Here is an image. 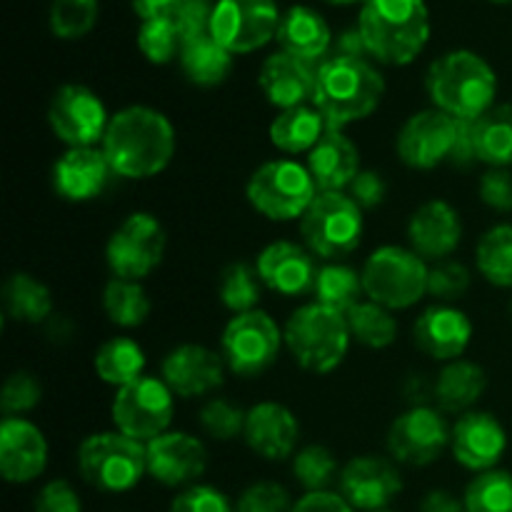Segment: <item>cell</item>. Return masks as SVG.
<instances>
[{"mask_svg":"<svg viewBox=\"0 0 512 512\" xmlns=\"http://www.w3.org/2000/svg\"><path fill=\"white\" fill-rule=\"evenodd\" d=\"M100 150L120 178H153L168 168L175 155L173 123L160 110L130 105L110 118Z\"/></svg>","mask_w":512,"mask_h":512,"instance_id":"6da1fadb","label":"cell"},{"mask_svg":"<svg viewBox=\"0 0 512 512\" xmlns=\"http://www.w3.org/2000/svg\"><path fill=\"white\" fill-rule=\"evenodd\" d=\"M385 93V80L368 58L333 55L318 65L313 105L330 130H343L375 113Z\"/></svg>","mask_w":512,"mask_h":512,"instance_id":"7a4b0ae2","label":"cell"},{"mask_svg":"<svg viewBox=\"0 0 512 512\" xmlns=\"http://www.w3.org/2000/svg\"><path fill=\"white\" fill-rule=\"evenodd\" d=\"M365 53L383 65H408L430 38L425 0H368L360 10Z\"/></svg>","mask_w":512,"mask_h":512,"instance_id":"3957f363","label":"cell"},{"mask_svg":"<svg viewBox=\"0 0 512 512\" xmlns=\"http://www.w3.org/2000/svg\"><path fill=\"white\" fill-rule=\"evenodd\" d=\"M425 90L433 108L458 120H478L495 105L498 78L473 50H450L428 68Z\"/></svg>","mask_w":512,"mask_h":512,"instance_id":"277c9868","label":"cell"},{"mask_svg":"<svg viewBox=\"0 0 512 512\" xmlns=\"http://www.w3.org/2000/svg\"><path fill=\"white\" fill-rule=\"evenodd\" d=\"M283 338L300 368L315 375H328L345 360L353 335L343 313L320 303H308L290 315Z\"/></svg>","mask_w":512,"mask_h":512,"instance_id":"5b68a950","label":"cell"},{"mask_svg":"<svg viewBox=\"0 0 512 512\" xmlns=\"http://www.w3.org/2000/svg\"><path fill=\"white\" fill-rule=\"evenodd\" d=\"M78 470L100 493H128L148 473L145 443L120 430L90 435L78 450Z\"/></svg>","mask_w":512,"mask_h":512,"instance_id":"8992f818","label":"cell"},{"mask_svg":"<svg viewBox=\"0 0 512 512\" xmlns=\"http://www.w3.org/2000/svg\"><path fill=\"white\" fill-rule=\"evenodd\" d=\"M360 275L365 298L388 310H405L428 293L430 268L415 250L385 245L365 260Z\"/></svg>","mask_w":512,"mask_h":512,"instance_id":"52a82bcc","label":"cell"},{"mask_svg":"<svg viewBox=\"0 0 512 512\" xmlns=\"http://www.w3.org/2000/svg\"><path fill=\"white\" fill-rule=\"evenodd\" d=\"M250 205L275 223L303 218L313 200L318 198V185L308 165L295 160H268L250 175L245 185Z\"/></svg>","mask_w":512,"mask_h":512,"instance_id":"ba28073f","label":"cell"},{"mask_svg":"<svg viewBox=\"0 0 512 512\" xmlns=\"http://www.w3.org/2000/svg\"><path fill=\"white\" fill-rule=\"evenodd\" d=\"M363 210L350 195L318 193L300 218V235L315 258L335 260L353 253L363 240Z\"/></svg>","mask_w":512,"mask_h":512,"instance_id":"9c48e42d","label":"cell"},{"mask_svg":"<svg viewBox=\"0 0 512 512\" xmlns=\"http://www.w3.org/2000/svg\"><path fill=\"white\" fill-rule=\"evenodd\" d=\"M173 413V390L163 383V378L153 375H140L130 385L118 388L110 408L115 430L140 443H150L168 433Z\"/></svg>","mask_w":512,"mask_h":512,"instance_id":"30bf717a","label":"cell"},{"mask_svg":"<svg viewBox=\"0 0 512 512\" xmlns=\"http://www.w3.org/2000/svg\"><path fill=\"white\" fill-rule=\"evenodd\" d=\"M283 343V330L265 310L235 315L220 338L225 365L240 378H258L273 368Z\"/></svg>","mask_w":512,"mask_h":512,"instance_id":"8fae6325","label":"cell"},{"mask_svg":"<svg viewBox=\"0 0 512 512\" xmlns=\"http://www.w3.org/2000/svg\"><path fill=\"white\" fill-rule=\"evenodd\" d=\"M165 228L150 213H133L115 228L105 245L108 268L113 278L143 280L163 263L165 255Z\"/></svg>","mask_w":512,"mask_h":512,"instance_id":"7c38bea8","label":"cell"},{"mask_svg":"<svg viewBox=\"0 0 512 512\" xmlns=\"http://www.w3.org/2000/svg\"><path fill=\"white\" fill-rule=\"evenodd\" d=\"M280 13L275 0H218L210 35L230 53H253L278 38Z\"/></svg>","mask_w":512,"mask_h":512,"instance_id":"4fadbf2b","label":"cell"},{"mask_svg":"<svg viewBox=\"0 0 512 512\" xmlns=\"http://www.w3.org/2000/svg\"><path fill=\"white\" fill-rule=\"evenodd\" d=\"M48 123L55 138L68 148H95V143H103L110 118L103 100L93 90L70 83L55 90Z\"/></svg>","mask_w":512,"mask_h":512,"instance_id":"5bb4252c","label":"cell"},{"mask_svg":"<svg viewBox=\"0 0 512 512\" xmlns=\"http://www.w3.org/2000/svg\"><path fill=\"white\" fill-rule=\"evenodd\" d=\"M455 143H458V118L438 108H428L405 120L395 140V150L408 168L433 170L450 163Z\"/></svg>","mask_w":512,"mask_h":512,"instance_id":"9a60e30c","label":"cell"},{"mask_svg":"<svg viewBox=\"0 0 512 512\" xmlns=\"http://www.w3.org/2000/svg\"><path fill=\"white\" fill-rule=\"evenodd\" d=\"M450 448V428L430 405H413L393 420L388 430V450L395 463L425 468Z\"/></svg>","mask_w":512,"mask_h":512,"instance_id":"2e32d148","label":"cell"},{"mask_svg":"<svg viewBox=\"0 0 512 512\" xmlns=\"http://www.w3.org/2000/svg\"><path fill=\"white\" fill-rule=\"evenodd\" d=\"M338 483L340 495L355 510L363 512L388 510V505L403 490V478H400L398 468L380 455H360V458L345 463Z\"/></svg>","mask_w":512,"mask_h":512,"instance_id":"e0dca14e","label":"cell"},{"mask_svg":"<svg viewBox=\"0 0 512 512\" xmlns=\"http://www.w3.org/2000/svg\"><path fill=\"white\" fill-rule=\"evenodd\" d=\"M505 448H508V435L500 420L490 413L470 410L460 415L458 423L450 428L453 458L473 473L495 470V465L505 455Z\"/></svg>","mask_w":512,"mask_h":512,"instance_id":"ac0fdd59","label":"cell"},{"mask_svg":"<svg viewBox=\"0 0 512 512\" xmlns=\"http://www.w3.org/2000/svg\"><path fill=\"white\" fill-rule=\"evenodd\" d=\"M148 475L168 488L193 485L208 468V450L198 438L188 433H163L145 443Z\"/></svg>","mask_w":512,"mask_h":512,"instance_id":"d6986e66","label":"cell"},{"mask_svg":"<svg viewBox=\"0 0 512 512\" xmlns=\"http://www.w3.org/2000/svg\"><path fill=\"white\" fill-rule=\"evenodd\" d=\"M315 255L300 243L290 240H275L268 248L260 250L255 268H258L260 280L268 290L278 295H295L313 293L315 278H318V265Z\"/></svg>","mask_w":512,"mask_h":512,"instance_id":"ffe728a7","label":"cell"},{"mask_svg":"<svg viewBox=\"0 0 512 512\" xmlns=\"http://www.w3.org/2000/svg\"><path fill=\"white\" fill-rule=\"evenodd\" d=\"M225 380V360L205 345L185 343L163 360V383L180 398H200L218 390Z\"/></svg>","mask_w":512,"mask_h":512,"instance_id":"44dd1931","label":"cell"},{"mask_svg":"<svg viewBox=\"0 0 512 512\" xmlns=\"http://www.w3.org/2000/svg\"><path fill=\"white\" fill-rule=\"evenodd\" d=\"M48 465V440L43 430L25 418L0 423V473L8 483H33Z\"/></svg>","mask_w":512,"mask_h":512,"instance_id":"7402d4cb","label":"cell"},{"mask_svg":"<svg viewBox=\"0 0 512 512\" xmlns=\"http://www.w3.org/2000/svg\"><path fill=\"white\" fill-rule=\"evenodd\" d=\"M473 338V323L463 310L448 303L423 310L413 325V340L428 358L453 363L463 358Z\"/></svg>","mask_w":512,"mask_h":512,"instance_id":"603a6c76","label":"cell"},{"mask_svg":"<svg viewBox=\"0 0 512 512\" xmlns=\"http://www.w3.org/2000/svg\"><path fill=\"white\" fill-rule=\"evenodd\" d=\"M410 250L423 260H445L463 240V223L458 210L445 200H428L413 213L408 223Z\"/></svg>","mask_w":512,"mask_h":512,"instance_id":"cb8c5ba5","label":"cell"},{"mask_svg":"<svg viewBox=\"0 0 512 512\" xmlns=\"http://www.w3.org/2000/svg\"><path fill=\"white\" fill-rule=\"evenodd\" d=\"M243 438L260 458L285 460L298 453L300 425L285 405L258 403L248 410Z\"/></svg>","mask_w":512,"mask_h":512,"instance_id":"d4e9b609","label":"cell"},{"mask_svg":"<svg viewBox=\"0 0 512 512\" xmlns=\"http://www.w3.org/2000/svg\"><path fill=\"white\" fill-rule=\"evenodd\" d=\"M113 168L103 150L98 148H68L53 165L55 193L70 203H85L98 198L108 185Z\"/></svg>","mask_w":512,"mask_h":512,"instance_id":"484cf974","label":"cell"},{"mask_svg":"<svg viewBox=\"0 0 512 512\" xmlns=\"http://www.w3.org/2000/svg\"><path fill=\"white\" fill-rule=\"evenodd\" d=\"M315 73H318L315 63H308V60H300L280 50V53L270 55L263 63L258 85L275 108H298V105L313 103Z\"/></svg>","mask_w":512,"mask_h":512,"instance_id":"4316f807","label":"cell"},{"mask_svg":"<svg viewBox=\"0 0 512 512\" xmlns=\"http://www.w3.org/2000/svg\"><path fill=\"white\" fill-rule=\"evenodd\" d=\"M308 170L318 185V193H343L363 168L353 140L343 130L328 128L308 153Z\"/></svg>","mask_w":512,"mask_h":512,"instance_id":"83f0119b","label":"cell"},{"mask_svg":"<svg viewBox=\"0 0 512 512\" xmlns=\"http://www.w3.org/2000/svg\"><path fill=\"white\" fill-rule=\"evenodd\" d=\"M278 43L285 53L308 60V63H318L330 50L333 35L323 15L315 13L308 5H295L280 18Z\"/></svg>","mask_w":512,"mask_h":512,"instance_id":"f1b7e54d","label":"cell"},{"mask_svg":"<svg viewBox=\"0 0 512 512\" xmlns=\"http://www.w3.org/2000/svg\"><path fill=\"white\" fill-rule=\"evenodd\" d=\"M485 385H488V378L478 363L463 358L453 360V363H445L435 380V403L443 413L465 415L485 393Z\"/></svg>","mask_w":512,"mask_h":512,"instance_id":"f546056e","label":"cell"},{"mask_svg":"<svg viewBox=\"0 0 512 512\" xmlns=\"http://www.w3.org/2000/svg\"><path fill=\"white\" fill-rule=\"evenodd\" d=\"M328 125L313 103L280 110L270 123V143L288 155L310 153L323 138Z\"/></svg>","mask_w":512,"mask_h":512,"instance_id":"4dcf8cb0","label":"cell"},{"mask_svg":"<svg viewBox=\"0 0 512 512\" xmlns=\"http://www.w3.org/2000/svg\"><path fill=\"white\" fill-rule=\"evenodd\" d=\"M180 68L193 85L215 88L233 70V53L223 48L213 35L205 33L185 40L183 50H180Z\"/></svg>","mask_w":512,"mask_h":512,"instance_id":"1f68e13d","label":"cell"},{"mask_svg":"<svg viewBox=\"0 0 512 512\" xmlns=\"http://www.w3.org/2000/svg\"><path fill=\"white\" fill-rule=\"evenodd\" d=\"M475 153L490 168H512V103H495L473 120Z\"/></svg>","mask_w":512,"mask_h":512,"instance_id":"d6a6232c","label":"cell"},{"mask_svg":"<svg viewBox=\"0 0 512 512\" xmlns=\"http://www.w3.org/2000/svg\"><path fill=\"white\" fill-rule=\"evenodd\" d=\"M5 313L18 323L38 325L53 315V295L48 285L28 273H15L3 285Z\"/></svg>","mask_w":512,"mask_h":512,"instance_id":"836d02e7","label":"cell"},{"mask_svg":"<svg viewBox=\"0 0 512 512\" xmlns=\"http://www.w3.org/2000/svg\"><path fill=\"white\" fill-rule=\"evenodd\" d=\"M313 295L315 303L348 315L355 305L363 303V275L350 268V265L325 263L318 270Z\"/></svg>","mask_w":512,"mask_h":512,"instance_id":"e575fe53","label":"cell"},{"mask_svg":"<svg viewBox=\"0 0 512 512\" xmlns=\"http://www.w3.org/2000/svg\"><path fill=\"white\" fill-rule=\"evenodd\" d=\"M145 368V353L133 338H110L95 353V373L103 383L123 388L138 380Z\"/></svg>","mask_w":512,"mask_h":512,"instance_id":"d590c367","label":"cell"},{"mask_svg":"<svg viewBox=\"0 0 512 512\" xmlns=\"http://www.w3.org/2000/svg\"><path fill=\"white\" fill-rule=\"evenodd\" d=\"M103 310L110 323L138 328L150 315V298L138 280L110 278L103 288Z\"/></svg>","mask_w":512,"mask_h":512,"instance_id":"8d00e7d4","label":"cell"},{"mask_svg":"<svg viewBox=\"0 0 512 512\" xmlns=\"http://www.w3.org/2000/svg\"><path fill=\"white\" fill-rule=\"evenodd\" d=\"M345 318H348L353 340H358L365 348L383 350L393 345L395 338H398V320L393 318V310L383 308V305L373 303V300L358 303Z\"/></svg>","mask_w":512,"mask_h":512,"instance_id":"74e56055","label":"cell"},{"mask_svg":"<svg viewBox=\"0 0 512 512\" xmlns=\"http://www.w3.org/2000/svg\"><path fill=\"white\" fill-rule=\"evenodd\" d=\"M475 263L490 285L512 290V225H495L480 238Z\"/></svg>","mask_w":512,"mask_h":512,"instance_id":"f35d334b","label":"cell"},{"mask_svg":"<svg viewBox=\"0 0 512 512\" xmlns=\"http://www.w3.org/2000/svg\"><path fill=\"white\" fill-rule=\"evenodd\" d=\"M260 290H263V280H260L258 268H250L248 263H230L220 273L218 298L230 313L243 315L258 310Z\"/></svg>","mask_w":512,"mask_h":512,"instance_id":"ab89813d","label":"cell"},{"mask_svg":"<svg viewBox=\"0 0 512 512\" xmlns=\"http://www.w3.org/2000/svg\"><path fill=\"white\" fill-rule=\"evenodd\" d=\"M465 512H512V473L488 470L465 488Z\"/></svg>","mask_w":512,"mask_h":512,"instance_id":"60d3db41","label":"cell"},{"mask_svg":"<svg viewBox=\"0 0 512 512\" xmlns=\"http://www.w3.org/2000/svg\"><path fill=\"white\" fill-rule=\"evenodd\" d=\"M293 475L305 493L328 490L340 478V468L335 455L323 445H305L293 455Z\"/></svg>","mask_w":512,"mask_h":512,"instance_id":"b9f144b4","label":"cell"},{"mask_svg":"<svg viewBox=\"0 0 512 512\" xmlns=\"http://www.w3.org/2000/svg\"><path fill=\"white\" fill-rule=\"evenodd\" d=\"M98 13V0H53L50 30L63 40H78L95 28Z\"/></svg>","mask_w":512,"mask_h":512,"instance_id":"7bdbcfd3","label":"cell"},{"mask_svg":"<svg viewBox=\"0 0 512 512\" xmlns=\"http://www.w3.org/2000/svg\"><path fill=\"white\" fill-rule=\"evenodd\" d=\"M183 35L175 28V23L170 18L160 20H143L138 30V48L150 63L165 65L170 60L180 58V50H183Z\"/></svg>","mask_w":512,"mask_h":512,"instance_id":"ee69618b","label":"cell"},{"mask_svg":"<svg viewBox=\"0 0 512 512\" xmlns=\"http://www.w3.org/2000/svg\"><path fill=\"white\" fill-rule=\"evenodd\" d=\"M245 418H248V413L225 398L208 400L198 413L200 428H203L210 438L223 440V443H230V440H235L238 435L245 433Z\"/></svg>","mask_w":512,"mask_h":512,"instance_id":"f6af8a7d","label":"cell"},{"mask_svg":"<svg viewBox=\"0 0 512 512\" xmlns=\"http://www.w3.org/2000/svg\"><path fill=\"white\" fill-rule=\"evenodd\" d=\"M40 400H43V388H40L38 378L20 370V373H13L5 380L0 408H3L5 418H20L23 413L38 408Z\"/></svg>","mask_w":512,"mask_h":512,"instance_id":"bcb514c9","label":"cell"},{"mask_svg":"<svg viewBox=\"0 0 512 512\" xmlns=\"http://www.w3.org/2000/svg\"><path fill=\"white\" fill-rule=\"evenodd\" d=\"M470 270L463 263L455 260H440L430 268L428 275V293L433 298L443 300V303H453V300L463 298L470 288Z\"/></svg>","mask_w":512,"mask_h":512,"instance_id":"7dc6e473","label":"cell"},{"mask_svg":"<svg viewBox=\"0 0 512 512\" xmlns=\"http://www.w3.org/2000/svg\"><path fill=\"white\" fill-rule=\"evenodd\" d=\"M293 505L283 485L273 480H258L240 493L235 512H290Z\"/></svg>","mask_w":512,"mask_h":512,"instance_id":"c3c4849f","label":"cell"},{"mask_svg":"<svg viewBox=\"0 0 512 512\" xmlns=\"http://www.w3.org/2000/svg\"><path fill=\"white\" fill-rule=\"evenodd\" d=\"M213 10L215 5L210 0H180L175 5L170 20L175 28L180 30L183 40L198 38V35L210 33V23H213Z\"/></svg>","mask_w":512,"mask_h":512,"instance_id":"681fc988","label":"cell"},{"mask_svg":"<svg viewBox=\"0 0 512 512\" xmlns=\"http://www.w3.org/2000/svg\"><path fill=\"white\" fill-rule=\"evenodd\" d=\"M170 512H235L228 495L213 485H190L170 505Z\"/></svg>","mask_w":512,"mask_h":512,"instance_id":"f907efd6","label":"cell"},{"mask_svg":"<svg viewBox=\"0 0 512 512\" xmlns=\"http://www.w3.org/2000/svg\"><path fill=\"white\" fill-rule=\"evenodd\" d=\"M480 198L498 213H512V173L510 168H490L480 178Z\"/></svg>","mask_w":512,"mask_h":512,"instance_id":"816d5d0a","label":"cell"},{"mask_svg":"<svg viewBox=\"0 0 512 512\" xmlns=\"http://www.w3.org/2000/svg\"><path fill=\"white\" fill-rule=\"evenodd\" d=\"M35 512H83V503L68 480H53L35 498Z\"/></svg>","mask_w":512,"mask_h":512,"instance_id":"f5cc1de1","label":"cell"},{"mask_svg":"<svg viewBox=\"0 0 512 512\" xmlns=\"http://www.w3.org/2000/svg\"><path fill=\"white\" fill-rule=\"evenodd\" d=\"M350 198L358 203L360 210H375L378 205L385 203V195H388V183L380 173L375 170H360L358 178L350 183Z\"/></svg>","mask_w":512,"mask_h":512,"instance_id":"db71d44e","label":"cell"},{"mask_svg":"<svg viewBox=\"0 0 512 512\" xmlns=\"http://www.w3.org/2000/svg\"><path fill=\"white\" fill-rule=\"evenodd\" d=\"M290 512H355V508L340 493L318 490V493H305Z\"/></svg>","mask_w":512,"mask_h":512,"instance_id":"11a10c76","label":"cell"},{"mask_svg":"<svg viewBox=\"0 0 512 512\" xmlns=\"http://www.w3.org/2000/svg\"><path fill=\"white\" fill-rule=\"evenodd\" d=\"M420 512H465V503L448 490H430L420 503Z\"/></svg>","mask_w":512,"mask_h":512,"instance_id":"9f6ffc18","label":"cell"},{"mask_svg":"<svg viewBox=\"0 0 512 512\" xmlns=\"http://www.w3.org/2000/svg\"><path fill=\"white\" fill-rule=\"evenodd\" d=\"M180 0H133V10L143 20L170 18Z\"/></svg>","mask_w":512,"mask_h":512,"instance_id":"6f0895ef","label":"cell"},{"mask_svg":"<svg viewBox=\"0 0 512 512\" xmlns=\"http://www.w3.org/2000/svg\"><path fill=\"white\" fill-rule=\"evenodd\" d=\"M328 3H333V5H355V3H368V0H328Z\"/></svg>","mask_w":512,"mask_h":512,"instance_id":"680465c9","label":"cell"},{"mask_svg":"<svg viewBox=\"0 0 512 512\" xmlns=\"http://www.w3.org/2000/svg\"><path fill=\"white\" fill-rule=\"evenodd\" d=\"M493 3H512V0H493Z\"/></svg>","mask_w":512,"mask_h":512,"instance_id":"91938a15","label":"cell"},{"mask_svg":"<svg viewBox=\"0 0 512 512\" xmlns=\"http://www.w3.org/2000/svg\"><path fill=\"white\" fill-rule=\"evenodd\" d=\"M378 512H393V510H378Z\"/></svg>","mask_w":512,"mask_h":512,"instance_id":"94428289","label":"cell"},{"mask_svg":"<svg viewBox=\"0 0 512 512\" xmlns=\"http://www.w3.org/2000/svg\"><path fill=\"white\" fill-rule=\"evenodd\" d=\"M510 310H512V305H510Z\"/></svg>","mask_w":512,"mask_h":512,"instance_id":"6125c7cd","label":"cell"}]
</instances>
